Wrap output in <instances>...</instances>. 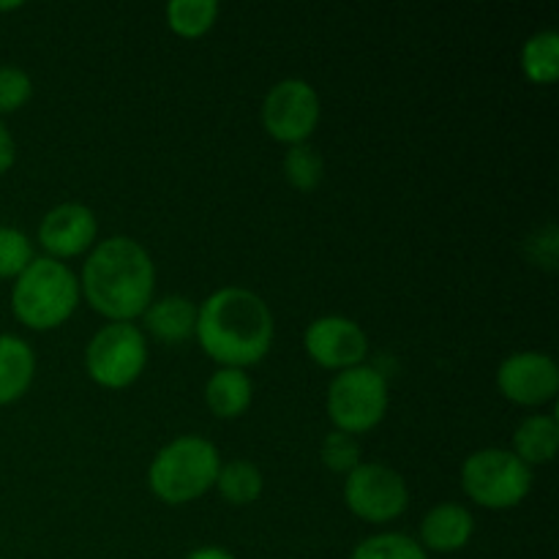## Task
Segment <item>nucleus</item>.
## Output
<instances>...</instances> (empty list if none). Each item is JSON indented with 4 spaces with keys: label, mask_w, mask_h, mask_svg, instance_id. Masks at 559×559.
Segmentation results:
<instances>
[{
    "label": "nucleus",
    "mask_w": 559,
    "mask_h": 559,
    "mask_svg": "<svg viewBox=\"0 0 559 559\" xmlns=\"http://www.w3.org/2000/svg\"><path fill=\"white\" fill-rule=\"evenodd\" d=\"M145 333L131 322H109L87 342V374L102 388H129L145 371Z\"/></svg>",
    "instance_id": "7"
},
{
    "label": "nucleus",
    "mask_w": 559,
    "mask_h": 559,
    "mask_svg": "<svg viewBox=\"0 0 559 559\" xmlns=\"http://www.w3.org/2000/svg\"><path fill=\"white\" fill-rule=\"evenodd\" d=\"M306 353L322 369H355L364 366V358L369 355V338L364 328L347 317H320L306 328Z\"/></svg>",
    "instance_id": "10"
},
{
    "label": "nucleus",
    "mask_w": 559,
    "mask_h": 559,
    "mask_svg": "<svg viewBox=\"0 0 559 559\" xmlns=\"http://www.w3.org/2000/svg\"><path fill=\"white\" fill-rule=\"evenodd\" d=\"M251 396H254V385H251V377L243 369L222 366L218 371H213L205 385V402L216 418H238V415H243L249 409Z\"/></svg>",
    "instance_id": "16"
},
{
    "label": "nucleus",
    "mask_w": 559,
    "mask_h": 559,
    "mask_svg": "<svg viewBox=\"0 0 559 559\" xmlns=\"http://www.w3.org/2000/svg\"><path fill=\"white\" fill-rule=\"evenodd\" d=\"M186 559H238L235 555H229L227 549H218V546H205V549L191 551Z\"/></svg>",
    "instance_id": "27"
},
{
    "label": "nucleus",
    "mask_w": 559,
    "mask_h": 559,
    "mask_svg": "<svg viewBox=\"0 0 559 559\" xmlns=\"http://www.w3.org/2000/svg\"><path fill=\"white\" fill-rule=\"evenodd\" d=\"M320 459L328 469L349 475L360 464V442L347 431H331L320 445Z\"/></svg>",
    "instance_id": "23"
},
{
    "label": "nucleus",
    "mask_w": 559,
    "mask_h": 559,
    "mask_svg": "<svg viewBox=\"0 0 559 559\" xmlns=\"http://www.w3.org/2000/svg\"><path fill=\"white\" fill-rule=\"evenodd\" d=\"M475 533L473 513L456 502H442V506L431 508L420 522V546L437 555H453L462 551L469 544Z\"/></svg>",
    "instance_id": "13"
},
{
    "label": "nucleus",
    "mask_w": 559,
    "mask_h": 559,
    "mask_svg": "<svg viewBox=\"0 0 559 559\" xmlns=\"http://www.w3.org/2000/svg\"><path fill=\"white\" fill-rule=\"evenodd\" d=\"M462 489L480 508L506 511V508H516L530 495L533 469L513 451L486 448L464 462Z\"/></svg>",
    "instance_id": "5"
},
{
    "label": "nucleus",
    "mask_w": 559,
    "mask_h": 559,
    "mask_svg": "<svg viewBox=\"0 0 559 559\" xmlns=\"http://www.w3.org/2000/svg\"><path fill=\"white\" fill-rule=\"evenodd\" d=\"M96 213L80 202H63L52 207L38 224V243L49 251L52 260H66L87 251L96 240Z\"/></svg>",
    "instance_id": "12"
},
{
    "label": "nucleus",
    "mask_w": 559,
    "mask_h": 559,
    "mask_svg": "<svg viewBox=\"0 0 559 559\" xmlns=\"http://www.w3.org/2000/svg\"><path fill=\"white\" fill-rule=\"evenodd\" d=\"M36 355L20 336H0V404H11L31 388Z\"/></svg>",
    "instance_id": "15"
},
{
    "label": "nucleus",
    "mask_w": 559,
    "mask_h": 559,
    "mask_svg": "<svg viewBox=\"0 0 559 559\" xmlns=\"http://www.w3.org/2000/svg\"><path fill=\"white\" fill-rule=\"evenodd\" d=\"M284 175H287L289 186L298 191H311L322 183V175H325V164L322 156L304 142V145H293L284 156Z\"/></svg>",
    "instance_id": "22"
},
{
    "label": "nucleus",
    "mask_w": 559,
    "mask_h": 559,
    "mask_svg": "<svg viewBox=\"0 0 559 559\" xmlns=\"http://www.w3.org/2000/svg\"><path fill=\"white\" fill-rule=\"evenodd\" d=\"M11 9H20V3H5V5H0V11H11Z\"/></svg>",
    "instance_id": "28"
},
{
    "label": "nucleus",
    "mask_w": 559,
    "mask_h": 559,
    "mask_svg": "<svg viewBox=\"0 0 559 559\" xmlns=\"http://www.w3.org/2000/svg\"><path fill=\"white\" fill-rule=\"evenodd\" d=\"M388 413V382L371 366H355L333 377L328 388V415L336 431L364 435Z\"/></svg>",
    "instance_id": "6"
},
{
    "label": "nucleus",
    "mask_w": 559,
    "mask_h": 559,
    "mask_svg": "<svg viewBox=\"0 0 559 559\" xmlns=\"http://www.w3.org/2000/svg\"><path fill=\"white\" fill-rule=\"evenodd\" d=\"M145 328L156 342L180 344L197 331V304L183 295L151 300L145 309Z\"/></svg>",
    "instance_id": "14"
},
{
    "label": "nucleus",
    "mask_w": 559,
    "mask_h": 559,
    "mask_svg": "<svg viewBox=\"0 0 559 559\" xmlns=\"http://www.w3.org/2000/svg\"><path fill=\"white\" fill-rule=\"evenodd\" d=\"M344 502L364 522L385 524L407 511L409 491L396 469L360 462L344 480Z\"/></svg>",
    "instance_id": "8"
},
{
    "label": "nucleus",
    "mask_w": 559,
    "mask_h": 559,
    "mask_svg": "<svg viewBox=\"0 0 559 559\" xmlns=\"http://www.w3.org/2000/svg\"><path fill=\"white\" fill-rule=\"evenodd\" d=\"M156 287V267L145 246L115 235L102 240L82 267V293L93 311L112 322L145 314Z\"/></svg>",
    "instance_id": "2"
},
{
    "label": "nucleus",
    "mask_w": 559,
    "mask_h": 559,
    "mask_svg": "<svg viewBox=\"0 0 559 559\" xmlns=\"http://www.w3.org/2000/svg\"><path fill=\"white\" fill-rule=\"evenodd\" d=\"M502 396L522 407H540L559 391V369L555 358L544 353H516L497 369Z\"/></svg>",
    "instance_id": "11"
},
{
    "label": "nucleus",
    "mask_w": 559,
    "mask_h": 559,
    "mask_svg": "<svg viewBox=\"0 0 559 559\" xmlns=\"http://www.w3.org/2000/svg\"><path fill=\"white\" fill-rule=\"evenodd\" d=\"M0 559H3V557H0Z\"/></svg>",
    "instance_id": "29"
},
{
    "label": "nucleus",
    "mask_w": 559,
    "mask_h": 559,
    "mask_svg": "<svg viewBox=\"0 0 559 559\" xmlns=\"http://www.w3.org/2000/svg\"><path fill=\"white\" fill-rule=\"evenodd\" d=\"M349 559H429L424 546L402 533H382L360 540Z\"/></svg>",
    "instance_id": "21"
},
{
    "label": "nucleus",
    "mask_w": 559,
    "mask_h": 559,
    "mask_svg": "<svg viewBox=\"0 0 559 559\" xmlns=\"http://www.w3.org/2000/svg\"><path fill=\"white\" fill-rule=\"evenodd\" d=\"M524 76L535 85H551L559 76V33L540 31L522 47Z\"/></svg>",
    "instance_id": "18"
},
{
    "label": "nucleus",
    "mask_w": 559,
    "mask_h": 559,
    "mask_svg": "<svg viewBox=\"0 0 559 559\" xmlns=\"http://www.w3.org/2000/svg\"><path fill=\"white\" fill-rule=\"evenodd\" d=\"M80 300V282L63 262L38 257L16 276L11 309L22 325L33 331L58 328L74 314Z\"/></svg>",
    "instance_id": "4"
},
{
    "label": "nucleus",
    "mask_w": 559,
    "mask_h": 559,
    "mask_svg": "<svg viewBox=\"0 0 559 559\" xmlns=\"http://www.w3.org/2000/svg\"><path fill=\"white\" fill-rule=\"evenodd\" d=\"M218 459L216 445L205 437L183 435L162 448L147 467L151 491L167 506H186L200 500L211 486H216Z\"/></svg>",
    "instance_id": "3"
},
{
    "label": "nucleus",
    "mask_w": 559,
    "mask_h": 559,
    "mask_svg": "<svg viewBox=\"0 0 559 559\" xmlns=\"http://www.w3.org/2000/svg\"><path fill=\"white\" fill-rule=\"evenodd\" d=\"M33 262V246L25 233L0 227V278H16Z\"/></svg>",
    "instance_id": "24"
},
{
    "label": "nucleus",
    "mask_w": 559,
    "mask_h": 559,
    "mask_svg": "<svg viewBox=\"0 0 559 559\" xmlns=\"http://www.w3.org/2000/svg\"><path fill=\"white\" fill-rule=\"evenodd\" d=\"M16 158V145H14V136L9 134V129H5V123L0 120V175L9 173L11 164H14Z\"/></svg>",
    "instance_id": "26"
},
{
    "label": "nucleus",
    "mask_w": 559,
    "mask_h": 559,
    "mask_svg": "<svg viewBox=\"0 0 559 559\" xmlns=\"http://www.w3.org/2000/svg\"><path fill=\"white\" fill-rule=\"evenodd\" d=\"M216 0H173L167 3V25L183 38H200L216 25Z\"/></svg>",
    "instance_id": "20"
},
{
    "label": "nucleus",
    "mask_w": 559,
    "mask_h": 559,
    "mask_svg": "<svg viewBox=\"0 0 559 559\" xmlns=\"http://www.w3.org/2000/svg\"><path fill=\"white\" fill-rule=\"evenodd\" d=\"M216 489L233 506H251L262 495V473L246 459H235L218 467Z\"/></svg>",
    "instance_id": "19"
},
{
    "label": "nucleus",
    "mask_w": 559,
    "mask_h": 559,
    "mask_svg": "<svg viewBox=\"0 0 559 559\" xmlns=\"http://www.w3.org/2000/svg\"><path fill=\"white\" fill-rule=\"evenodd\" d=\"M262 123L278 142L304 145L320 123V96L306 80H282L262 102Z\"/></svg>",
    "instance_id": "9"
},
{
    "label": "nucleus",
    "mask_w": 559,
    "mask_h": 559,
    "mask_svg": "<svg viewBox=\"0 0 559 559\" xmlns=\"http://www.w3.org/2000/svg\"><path fill=\"white\" fill-rule=\"evenodd\" d=\"M197 338L207 358L229 369L260 364L273 344V314L246 287H222L197 306Z\"/></svg>",
    "instance_id": "1"
},
{
    "label": "nucleus",
    "mask_w": 559,
    "mask_h": 559,
    "mask_svg": "<svg viewBox=\"0 0 559 559\" xmlns=\"http://www.w3.org/2000/svg\"><path fill=\"white\" fill-rule=\"evenodd\" d=\"M559 445V424L555 415H530L513 431V453L527 467L549 464Z\"/></svg>",
    "instance_id": "17"
},
{
    "label": "nucleus",
    "mask_w": 559,
    "mask_h": 559,
    "mask_svg": "<svg viewBox=\"0 0 559 559\" xmlns=\"http://www.w3.org/2000/svg\"><path fill=\"white\" fill-rule=\"evenodd\" d=\"M33 96V82L27 71L16 66H0V115L16 112Z\"/></svg>",
    "instance_id": "25"
}]
</instances>
